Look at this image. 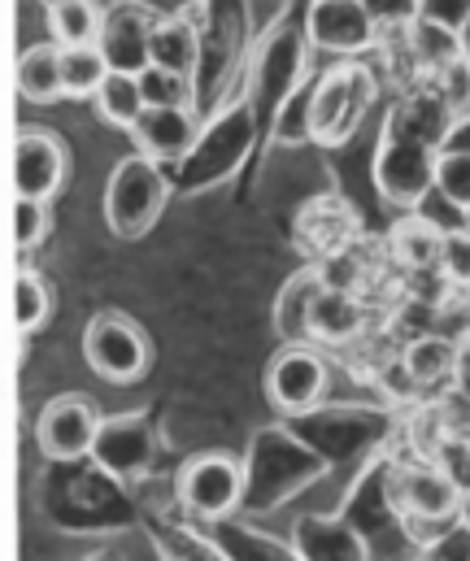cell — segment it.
Instances as JSON below:
<instances>
[{
    "label": "cell",
    "mask_w": 470,
    "mask_h": 561,
    "mask_svg": "<svg viewBox=\"0 0 470 561\" xmlns=\"http://www.w3.org/2000/svg\"><path fill=\"white\" fill-rule=\"evenodd\" d=\"M445 236H449V231H440L432 218H423V214H405V218L392 227V236H388V253H392V262H397L401 271H410V275L440 271Z\"/></svg>",
    "instance_id": "e0dca14e"
},
{
    "label": "cell",
    "mask_w": 470,
    "mask_h": 561,
    "mask_svg": "<svg viewBox=\"0 0 470 561\" xmlns=\"http://www.w3.org/2000/svg\"><path fill=\"white\" fill-rule=\"evenodd\" d=\"M53 313V291L48 283L31 271H22L13 283V318H18V331H39Z\"/></svg>",
    "instance_id": "83f0119b"
},
{
    "label": "cell",
    "mask_w": 470,
    "mask_h": 561,
    "mask_svg": "<svg viewBox=\"0 0 470 561\" xmlns=\"http://www.w3.org/2000/svg\"><path fill=\"white\" fill-rule=\"evenodd\" d=\"M257 127L262 123H257L249 96H240L227 110H218L214 118H205V131H200V140L192 148V157L179 165V187L183 192H196V187H209V183L227 179L244 161V152H249L253 136H257Z\"/></svg>",
    "instance_id": "5b68a950"
},
{
    "label": "cell",
    "mask_w": 470,
    "mask_h": 561,
    "mask_svg": "<svg viewBox=\"0 0 470 561\" xmlns=\"http://www.w3.org/2000/svg\"><path fill=\"white\" fill-rule=\"evenodd\" d=\"M357 236H362L357 214H353V205H344L340 196H318V201H310V205L301 209V218H297V240H301V249L310 253L313 262L353 249Z\"/></svg>",
    "instance_id": "2e32d148"
},
{
    "label": "cell",
    "mask_w": 470,
    "mask_h": 561,
    "mask_svg": "<svg viewBox=\"0 0 470 561\" xmlns=\"http://www.w3.org/2000/svg\"><path fill=\"white\" fill-rule=\"evenodd\" d=\"M436 192L454 205V209H470V148H445L436 161Z\"/></svg>",
    "instance_id": "f1b7e54d"
},
{
    "label": "cell",
    "mask_w": 470,
    "mask_h": 561,
    "mask_svg": "<svg viewBox=\"0 0 470 561\" xmlns=\"http://www.w3.org/2000/svg\"><path fill=\"white\" fill-rule=\"evenodd\" d=\"M205 131V118L196 110H145V118L131 127L136 148L161 165H183Z\"/></svg>",
    "instance_id": "9a60e30c"
},
{
    "label": "cell",
    "mask_w": 470,
    "mask_h": 561,
    "mask_svg": "<svg viewBox=\"0 0 470 561\" xmlns=\"http://www.w3.org/2000/svg\"><path fill=\"white\" fill-rule=\"evenodd\" d=\"M401 366L410 370V379L419 388H432L440 379H458V366H462V348L454 340H440V335H423L414 344H405L401 353Z\"/></svg>",
    "instance_id": "44dd1931"
},
{
    "label": "cell",
    "mask_w": 470,
    "mask_h": 561,
    "mask_svg": "<svg viewBox=\"0 0 470 561\" xmlns=\"http://www.w3.org/2000/svg\"><path fill=\"white\" fill-rule=\"evenodd\" d=\"M196 61H200L196 4H187L183 13H161V22H157L153 31V66L196 79Z\"/></svg>",
    "instance_id": "ac0fdd59"
},
{
    "label": "cell",
    "mask_w": 470,
    "mask_h": 561,
    "mask_svg": "<svg viewBox=\"0 0 470 561\" xmlns=\"http://www.w3.org/2000/svg\"><path fill=\"white\" fill-rule=\"evenodd\" d=\"M105 26V9L96 0H48V31L53 44L61 48H79V44H96Z\"/></svg>",
    "instance_id": "7402d4cb"
},
{
    "label": "cell",
    "mask_w": 470,
    "mask_h": 561,
    "mask_svg": "<svg viewBox=\"0 0 470 561\" xmlns=\"http://www.w3.org/2000/svg\"><path fill=\"white\" fill-rule=\"evenodd\" d=\"M140 88H145L149 110H196V79L192 75H174V70L149 66L140 75Z\"/></svg>",
    "instance_id": "484cf974"
},
{
    "label": "cell",
    "mask_w": 470,
    "mask_h": 561,
    "mask_svg": "<svg viewBox=\"0 0 470 561\" xmlns=\"http://www.w3.org/2000/svg\"><path fill=\"white\" fill-rule=\"evenodd\" d=\"M266 397L279 414H313L326 397V362L313 344H288L266 370Z\"/></svg>",
    "instance_id": "9c48e42d"
},
{
    "label": "cell",
    "mask_w": 470,
    "mask_h": 561,
    "mask_svg": "<svg viewBox=\"0 0 470 561\" xmlns=\"http://www.w3.org/2000/svg\"><path fill=\"white\" fill-rule=\"evenodd\" d=\"M310 39L318 53L362 57L383 39V31L366 0H310Z\"/></svg>",
    "instance_id": "8fae6325"
},
{
    "label": "cell",
    "mask_w": 470,
    "mask_h": 561,
    "mask_svg": "<svg viewBox=\"0 0 470 561\" xmlns=\"http://www.w3.org/2000/svg\"><path fill=\"white\" fill-rule=\"evenodd\" d=\"M170 196V179L161 170V161L136 152L127 161H118V170L110 174L105 187V222L118 240H140L165 209Z\"/></svg>",
    "instance_id": "8992f818"
},
{
    "label": "cell",
    "mask_w": 470,
    "mask_h": 561,
    "mask_svg": "<svg viewBox=\"0 0 470 561\" xmlns=\"http://www.w3.org/2000/svg\"><path fill=\"white\" fill-rule=\"evenodd\" d=\"M88 366L110 383H136L149 370V340L123 313H96L83 331Z\"/></svg>",
    "instance_id": "52a82bcc"
},
{
    "label": "cell",
    "mask_w": 470,
    "mask_h": 561,
    "mask_svg": "<svg viewBox=\"0 0 470 561\" xmlns=\"http://www.w3.org/2000/svg\"><path fill=\"white\" fill-rule=\"evenodd\" d=\"M440 271H445V279L470 283V231L467 227H458V231H449V236H445Z\"/></svg>",
    "instance_id": "836d02e7"
},
{
    "label": "cell",
    "mask_w": 470,
    "mask_h": 561,
    "mask_svg": "<svg viewBox=\"0 0 470 561\" xmlns=\"http://www.w3.org/2000/svg\"><path fill=\"white\" fill-rule=\"evenodd\" d=\"M419 4L423 0H366V9H370V18L379 22L383 35H397V31L414 26L419 22Z\"/></svg>",
    "instance_id": "d6a6232c"
},
{
    "label": "cell",
    "mask_w": 470,
    "mask_h": 561,
    "mask_svg": "<svg viewBox=\"0 0 470 561\" xmlns=\"http://www.w3.org/2000/svg\"><path fill=\"white\" fill-rule=\"evenodd\" d=\"M101 414L88 397H57L44 405V414L35 422V439L44 448V457L53 461H70V457H83V453H96V439H101Z\"/></svg>",
    "instance_id": "7c38bea8"
},
{
    "label": "cell",
    "mask_w": 470,
    "mask_h": 561,
    "mask_svg": "<svg viewBox=\"0 0 470 561\" xmlns=\"http://www.w3.org/2000/svg\"><path fill=\"white\" fill-rule=\"evenodd\" d=\"M462 227H467V231H470V209H467V214H462Z\"/></svg>",
    "instance_id": "74e56055"
},
{
    "label": "cell",
    "mask_w": 470,
    "mask_h": 561,
    "mask_svg": "<svg viewBox=\"0 0 470 561\" xmlns=\"http://www.w3.org/2000/svg\"><path fill=\"white\" fill-rule=\"evenodd\" d=\"M423 561H470V523H445L423 540Z\"/></svg>",
    "instance_id": "4dcf8cb0"
},
{
    "label": "cell",
    "mask_w": 470,
    "mask_h": 561,
    "mask_svg": "<svg viewBox=\"0 0 470 561\" xmlns=\"http://www.w3.org/2000/svg\"><path fill=\"white\" fill-rule=\"evenodd\" d=\"M462 357H467V362H470V340H467V348H462Z\"/></svg>",
    "instance_id": "f35d334b"
},
{
    "label": "cell",
    "mask_w": 470,
    "mask_h": 561,
    "mask_svg": "<svg viewBox=\"0 0 470 561\" xmlns=\"http://www.w3.org/2000/svg\"><path fill=\"white\" fill-rule=\"evenodd\" d=\"M240 492H244V470L227 453L192 457L179 474V496L196 518H227L240 505Z\"/></svg>",
    "instance_id": "30bf717a"
},
{
    "label": "cell",
    "mask_w": 470,
    "mask_h": 561,
    "mask_svg": "<svg viewBox=\"0 0 470 561\" xmlns=\"http://www.w3.org/2000/svg\"><path fill=\"white\" fill-rule=\"evenodd\" d=\"M18 92L31 105H53L57 96H66V83H61V44H31L18 57Z\"/></svg>",
    "instance_id": "ffe728a7"
},
{
    "label": "cell",
    "mask_w": 470,
    "mask_h": 561,
    "mask_svg": "<svg viewBox=\"0 0 470 561\" xmlns=\"http://www.w3.org/2000/svg\"><path fill=\"white\" fill-rule=\"evenodd\" d=\"M310 0H288L284 13L257 35L244 96L257 114V123L271 131L279 110L293 101V92L310 79Z\"/></svg>",
    "instance_id": "3957f363"
},
{
    "label": "cell",
    "mask_w": 470,
    "mask_h": 561,
    "mask_svg": "<svg viewBox=\"0 0 470 561\" xmlns=\"http://www.w3.org/2000/svg\"><path fill=\"white\" fill-rule=\"evenodd\" d=\"M48 201H22L18 196V205H13V244L22 249V253H31L39 240H44V231H48V209H44Z\"/></svg>",
    "instance_id": "1f68e13d"
},
{
    "label": "cell",
    "mask_w": 470,
    "mask_h": 561,
    "mask_svg": "<svg viewBox=\"0 0 470 561\" xmlns=\"http://www.w3.org/2000/svg\"><path fill=\"white\" fill-rule=\"evenodd\" d=\"M200 26V61H196V114L214 118L231 101L244 96L249 61H253V22L249 0H196Z\"/></svg>",
    "instance_id": "7a4b0ae2"
},
{
    "label": "cell",
    "mask_w": 470,
    "mask_h": 561,
    "mask_svg": "<svg viewBox=\"0 0 470 561\" xmlns=\"http://www.w3.org/2000/svg\"><path fill=\"white\" fill-rule=\"evenodd\" d=\"M313 79L310 75L297 92H293V101L279 110V118H275V127H271V140L275 144H313Z\"/></svg>",
    "instance_id": "4316f807"
},
{
    "label": "cell",
    "mask_w": 470,
    "mask_h": 561,
    "mask_svg": "<svg viewBox=\"0 0 470 561\" xmlns=\"http://www.w3.org/2000/svg\"><path fill=\"white\" fill-rule=\"evenodd\" d=\"M66 183V148L48 131H22L13 157V187L22 201H48Z\"/></svg>",
    "instance_id": "5bb4252c"
},
{
    "label": "cell",
    "mask_w": 470,
    "mask_h": 561,
    "mask_svg": "<svg viewBox=\"0 0 470 561\" xmlns=\"http://www.w3.org/2000/svg\"><path fill=\"white\" fill-rule=\"evenodd\" d=\"M419 18L458 31V26L470 18V0H423V4H419Z\"/></svg>",
    "instance_id": "e575fe53"
},
{
    "label": "cell",
    "mask_w": 470,
    "mask_h": 561,
    "mask_svg": "<svg viewBox=\"0 0 470 561\" xmlns=\"http://www.w3.org/2000/svg\"><path fill=\"white\" fill-rule=\"evenodd\" d=\"M92 110H96V118H105L110 127L131 131V127L145 118V110H149L145 88H140V75H118V70H114V75L101 83V92L92 96Z\"/></svg>",
    "instance_id": "603a6c76"
},
{
    "label": "cell",
    "mask_w": 470,
    "mask_h": 561,
    "mask_svg": "<svg viewBox=\"0 0 470 561\" xmlns=\"http://www.w3.org/2000/svg\"><path fill=\"white\" fill-rule=\"evenodd\" d=\"M458 110L445 92V79L414 83L383 123V140L375 152V183L383 201L414 209L427 192H436V161L449 144Z\"/></svg>",
    "instance_id": "6da1fadb"
},
{
    "label": "cell",
    "mask_w": 470,
    "mask_h": 561,
    "mask_svg": "<svg viewBox=\"0 0 470 561\" xmlns=\"http://www.w3.org/2000/svg\"><path fill=\"white\" fill-rule=\"evenodd\" d=\"M445 148H470V114H458V123H454Z\"/></svg>",
    "instance_id": "d590c367"
},
{
    "label": "cell",
    "mask_w": 470,
    "mask_h": 561,
    "mask_svg": "<svg viewBox=\"0 0 470 561\" xmlns=\"http://www.w3.org/2000/svg\"><path fill=\"white\" fill-rule=\"evenodd\" d=\"M458 39H462V57H467V66H470V18L458 26Z\"/></svg>",
    "instance_id": "8d00e7d4"
},
{
    "label": "cell",
    "mask_w": 470,
    "mask_h": 561,
    "mask_svg": "<svg viewBox=\"0 0 470 561\" xmlns=\"http://www.w3.org/2000/svg\"><path fill=\"white\" fill-rule=\"evenodd\" d=\"M110 75H114V70H110V61H105V53H101L96 44L61 48V83H66V96L92 101Z\"/></svg>",
    "instance_id": "d4e9b609"
},
{
    "label": "cell",
    "mask_w": 470,
    "mask_h": 561,
    "mask_svg": "<svg viewBox=\"0 0 470 561\" xmlns=\"http://www.w3.org/2000/svg\"><path fill=\"white\" fill-rule=\"evenodd\" d=\"M467 92H470V66H467Z\"/></svg>",
    "instance_id": "ab89813d"
},
{
    "label": "cell",
    "mask_w": 470,
    "mask_h": 561,
    "mask_svg": "<svg viewBox=\"0 0 470 561\" xmlns=\"http://www.w3.org/2000/svg\"><path fill=\"white\" fill-rule=\"evenodd\" d=\"M379 101V70L366 66L362 57H340L335 66L318 70L313 79V144L353 140L366 114Z\"/></svg>",
    "instance_id": "277c9868"
},
{
    "label": "cell",
    "mask_w": 470,
    "mask_h": 561,
    "mask_svg": "<svg viewBox=\"0 0 470 561\" xmlns=\"http://www.w3.org/2000/svg\"><path fill=\"white\" fill-rule=\"evenodd\" d=\"M392 501L405 510V523H449L462 492L440 466H405L392 479Z\"/></svg>",
    "instance_id": "4fadbf2b"
},
{
    "label": "cell",
    "mask_w": 470,
    "mask_h": 561,
    "mask_svg": "<svg viewBox=\"0 0 470 561\" xmlns=\"http://www.w3.org/2000/svg\"><path fill=\"white\" fill-rule=\"evenodd\" d=\"M318 291H322V279H318V271H306V275H297V279L284 287V296L275 300V327H279V335L288 340V344H313L310 340V309L313 300H318Z\"/></svg>",
    "instance_id": "cb8c5ba5"
},
{
    "label": "cell",
    "mask_w": 470,
    "mask_h": 561,
    "mask_svg": "<svg viewBox=\"0 0 470 561\" xmlns=\"http://www.w3.org/2000/svg\"><path fill=\"white\" fill-rule=\"evenodd\" d=\"M366 331V305L357 291L322 287L310 309V340L318 344H353Z\"/></svg>",
    "instance_id": "d6986e66"
},
{
    "label": "cell",
    "mask_w": 470,
    "mask_h": 561,
    "mask_svg": "<svg viewBox=\"0 0 470 561\" xmlns=\"http://www.w3.org/2000/svg\"><path fill=\"white\" fill-rule=\"evenodd\" d=\"M161 13L149 9L145 0H114L105 9V26L96 48L105 53L110 70L118 75H145L153 66V31Z\"/></svg>",
    "instance_id": "ba28073f"
},
{
    "label": "cell",
    "mask_w": 470,
    "mask_h": 561,
    "mask_svg": "<svg viewBox=\"0 0 470 561\" xmlns=\"http://www.w3.org/2000/svg\"><path fill=\"white\" fill-rule=\"evenodd\" d=\"M313 271H318L322 287H331V291H362V283H366V262L357 257V244L313 262Z\"/></svg>",
    "instance_id": "f546056e"
}]
</instances>
